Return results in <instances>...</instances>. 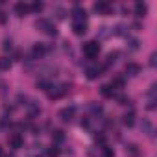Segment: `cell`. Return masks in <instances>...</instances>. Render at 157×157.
I'll use <instances>...</instances> for the list:
<instances>
[{
	"instance_id": "cell-1",
	"label": "cell",
	"mask_w": 157,
	"mask_h": 157,
	"mask_svg": "<svg viewBox=\"0 0 157 157\" xmlns=\"http://www.w3.org/2000/svg\"><path fill=\"white\" fill-rule=\"evenodd\" d=\"M82 50H83V54H85L89 59H94V57H98V54H100V44H98V41H87V43H83Z\"/></svg>"
},
{
	"instance_id": "cell-2",
	"label": "cell",
	"mask_w": 157,
	"mask_h": 157,
	"mask_svg": "<svg viewBox=\"0 0 157 157\" xmlns=\"http://www.w3.org/2000/svg\"><path fill=\"white\" fill-rule=\"evenodd\" d=\"M8 144H10V148L19 150V148H22V146H24V139H22V135H21V133H13V135H10Z\"/></svg>"
},
{
	"instance_id": "cell-3",
	"label": "cell",
	"mask_w": 157,
	"mask_h": 157,
	"mask_svg": "<svg viewBox=\"0 0 157 157\" xmlns=\"http://www.w3.org/2000/svg\"><path fill=\"white\" fill-rule=\"evenodd\" d=\"M37 28H41L44 33H48V35H56L57 33V30H56V26L52 24V22H48V21H44V19H41V21H37Z\"/></svg>"
},
{
	"instance_id": "cell-4",
	"label": "cell",
	"mask_w": 157,
	"mask_h": 157,
	"mask_svg": "<svg viewBox=\"0 0 157 157\" xmlns=\"http://www.w3.org/2000/svg\"><path fill=\"white\" fill-rule=\"evenodd\" d=\"M74 115H76V107H74V105L63 107V109L59 111V118H61L63 122H70V120L74 118Z\"/></svg>"
},
{
	"instance_id": "cell-5",
	"label": "cell",
	"mask_w": 157,
	"mask_h": 157,
	"mask_svg": "<svg viewBox=\"0 0 157 157\" xmlns=\"http://www.w3.org/2000/svg\"><path fill=\"white\" fill-rule=\"evenodd\" d=\"M111 4L109 2H105V0H100V2H96L94 4V11L98 13V15H109L111 13Z\"/></svg>"
},
{
	"instance_id": "cell-6",
	"label": "cell",
	"mask_w": 157,
	"mask_h": 157,
	"mask_svg": "<svg viewBox=\"0 0 157 157\" xmlns=\"http://www.w3.org/2000/svg\"><path fill=\"white\" fill-rule=\"evenodd\" d=\"M72 17H74V22H85L87 11H85L83 8H80V6H76V8L72 10Z\"/></svg>"
},
{
	"instance_id": "cell-7",
	"label": "cell",
	"mask_w": 157,
	"mask_h": 157,
	"mask_svg": "<svg viewBox=\"0 0 157 157\" xmlns=\"http://www.w3.org/2000/svg\"><path fill=\"white\" fill-rule=\"evenodd\" d=\"M50 89H54V87H50ZM63 94H67V85H61V87H56L54 91H48V98H52V100H57Z\"/></svg>"
},
{
	"instance_id": "cell-8",
	"label": "cell",
	"mask_w": 157,
	"mask_h": 157,
	"mask_svg": "<svg viewBox=\"0 0 157 157\" xmlns=\"http://www.w3.org/2000/svg\"><path fill=\"white\" fill-rule=\"evenodd\" d=\"M13 10H15V13H17L19 17H24L26 13H30V6H28V4H24V2H17Z\"/></svg>"
},
{
	"instance_id": "cell-9",
	"label": "cell",
	"mask_w": 157,
	"mask_h": 157,
	"mask_svg": "<svg viewBox=\"0 0 157 157\" xmlns=\"http://www.w3.org/2000/svg\"><path fill=\"white\" fill-rule=\"evenodd\" d=\"M72 32L76 35H83L87 32V22H72Z\"/></svg>"
},
{
	"instance_id": "cell-10",
	"label": "cell",
	"mask_w": 157,
	"mask_h": 157,
	"mask_svg": "<svg viewBox=\"0 0 157 157\" xmlns=\"http://www.w3.org/2000/svg\"><path fill=\"white\" fill-rule=\"evenodd\" d=\"M85 74H87L89 80H96V78L102 74V68H100V67H89V68L85 70Z\"/></svg>"
},
{
	"instance_id": "cell-11",
	"label": "cell",
	"mask_w": 157,
	"mask_h": 157,
	"mask_svg": "<svg viewBox=\"0 0 157 157\" xmlns=\"http://www.w3.org/2000/svg\"><path fill=\"white\" fill-rule=\"evenodd\" d=\"M146 13H148V6L144 2H137L135 4V15L137 17H144Z\"/></svg>"
},
{
	"instance_id": "cell-12",
	"label": "cell",
	"mask_w": 157,
	"mask_h": 157,
	"mask_svg": "<svg viewBox=\"0 0 157 157\" xmlns=\"http://www.w3.org/2000/svg\"><path fill=\"white\" fill-rule=\"evenodd\" d=\"M139 72H140V67L137 63H128L126 65V74L128 76H137Z\"/></svg>"
},
{
	"instance_id": "cell-13",
	"label": "cell",
	"mask_w": 157,
	"mask_h": 157,
	"mask_svg": "<svg viewBox=\"0 0 157 157\" xmlns=\"http://www.w3.org/2000/svg\"><path fill=\"white\" fill-rule=\"evenodd\" d=\"M122 122L128 126V128H131L133 124H135V113L133 111H129V113H126L124 117H122Z\"/></svg>"
},
{
	"instance_id": "cell-14",
	"label": "cell",
	"mask_w": 157,
	"mask_h": 157,
	"mask_svg": "<svg viewBox=\"0 0 157 157\" xmlns=\"http://www.w3.org/2000/svg\"><path fill=\"white\" fill-rule=\"evenodd\" d=\"M100 93H102L104 98H113L115 96V91L111 89V85H102L100 87Z\"/></svg>"
},
{
	"instance_id": "cell-15",
	"label": "cell",
	"mask_w": 157,
	"mask_h": 157,
	"mask_svg": "<svg viewBox=\"0 0 157 157\" xmlns=\"http://www.w3.org/2000/svg\"><path fill=\"white\" fill-rule=\"evenodd\" d=\"M44 52H46V48H44L43 43H37V44L33 46V56H35V57H43Z\"/></svg>"
},
{
	"instance_id": "cell-16",
	"label": "cell",
	"mask_w": 157,
	"mask_h": 157,
	"mask_svg": "<svg viewBox=\"0 0 157 157\" xmlns=\"http://www.w3.org/2000/svg\"><path fill=\"white\" fill-rule=\"evenodd\" d=\"M52 140H54L56 144H59V142H63V140H65V133H63L61 129H56V131L52 133Z\"/></svg>"
},
{
	"instance_id": "cell-17",
	"label": "cell",
	"mask_w": 157,
	"mask_h": 157,
	"mask_svg": "<svg viewBox=\"0 0 157 157\" xmlns=\"http://www.w3.org/2000/svg\"><path fill=\"white\" fill-rule=\"evenodd\" d=\"M109 85H111L113 91H115V89H122V87H124V80H122V78H115V80H113Z\"/></svg>"
},
{
	"instance_id": "cell-18",
	"label": "cell",
	"mask_w": 157,
	"mask_h": 157,
	"mask_svg": "<svg viewBox=\"0 0 157 157\" xmlns=\"http://www.w3.org/2000/svg\"><path fill=\"white\" fill-rule=\"evenodd\" d=\"M11 67V59L10 57H2L0 59V70H8Z\"/></svg>"
},
{
	"instance_id": "cell-19",
	"label": "cell",
	"mask_w": 157,
	"mask_h": 157,
	"mask_svg": "<svg viewBox=\"0 0 157 157\" xmlns=\"http://www.w3.org/2000/svg\"><path fill=\"white\" fill-rule=\"evenodd\" d=\"M59 153H61V151H59L57 146H50V148L46 150V155H48V157H59Z\"/></svg>"
},
{
	"instance_id": "cell-20",
	"label": "cell",
	"mask_w": 157,
	"mask_h": 157,
	"mask_svg": "<svg viewBox=\"0 0 157 157\" xmlns=\"http://www.w3.org/2000/svg\"><path fill=\"white\" fill-rule=\"evenodd\" d=\"M43 2H33L32 6H30V11H35V13H39V11H43Z\"/></svg>"
},
{
	"instance_id": "cell-21",
	"label": "cell",
	"mask_w": 157,
	"mask_h": 157,
	"mask_svg": "<svg viewBox=\"0 0 157 157\" xmlns=\"http://www.w3.org/2000/svg\"><path fill=\"white\" fill-rule=\"evenodd\" d=\"M102 150H104V157H115V151H113L111 148H107V146H104Z\"/></svg>"
},
{
	"instance_id": "cell-22",
	"label": "cell",
	"mask_w": 157,
	"mask_h": 157,
	"mask_svg": "<svg viewBox=\"0 0 157 157\" xmlns=\"http://www.w3.org/2000/svg\"><path fill=\"white\" fill-rule=\"evenodd\" d=\"M128 153H131V155H139L137 146H135V144H129V146H128Z\"/></svg>"
},
{
	"instance_id": "cell-23",
	"label": "cell",
	"mask_w": 157,
	"mask_h": 157,
	"mask_svg": "<svg viewBox=\"0 0 157 157\" xmlns=\"http://www.w3.org/2000/svg\"><path fill=\"white\" fill-rule=\"evenodd\" d=\"M4 22H6V13L0 11V24H4Z\"/></svg>"
},
{
	"instance_id": "cell-24",
	"label": "cell",
	"mask_w": 157,
	"mask_h": 157,
	"mask_svg": "<svg viewBox=\"0 0 157 157\" xmlns=\"http://www.w3.org/2000/svg\"><path fill=\"white\" fill-rule=\"evenodd\" d=\"M4 50H11V41H4Z\"/></svg>"
},
{
	"instance_id": "cell-25",
	"label": "cell",
	"mask_w": 157,
	"mask_h": 157,
	"mask_svg": "<svg viewBox=\"0 0 157 157\" xmlns=\"http://www.w3.org/2000/svg\"><path fill=\"white\" fill-rule=\"evenodd\" d=\"M155 57H157L155 54H151V56H150V65H151V67H155Z\"/></svg>"
},
{
	"instance_id": "cell-26",
	"label": "cell",
	"mask_w": 157,
	"mask_h": 157,
	"mask_svg": "<svg viewBox=\"0 0 157 157\" xmlns=\"http://www.w3.org/2000/svg\"><path fill=\"white\" fill-rule=\"evenodd\" d=\"M2 155H4V150H2V148H0V157H2Z\"/></svg>"
}]
</instances>
